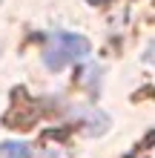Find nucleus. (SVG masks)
I'll return each mask as SVG.
<instances>
[{
  "mask_svg": "<svg viewBox=\"0 0 155 158\" xmlns=\"http://www.w3.org/2000/svg\"><path fill=\"white\" fill-rule=\"evenodd\" d=\"M0 155H3V158H32L29 147L20 144V141H9V144H3V147H0Z\"/></svg>",
  "mask_w": 155,
  "mask_h": 158,
  "instance_id": "obj_2",
  "label": "nucleus"
},
{
  "mask_svg": "<svg viewBox=\"0 0 155 158\" xmlns=\"http://www.w3.org/2000/svg\"><path fill=\"white\" fill-rule=\"evenodd\" d=\"M89 55V40L84 35H72V32H55L46 49H43V60L49 69H63L69 63H78Z\"/></svg>",
  "mask_w": 155,
  "mask_h": 158,
  "instance_id": "obj_1",
  "label": "nucleus"
}]
</instances>
